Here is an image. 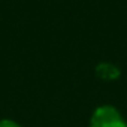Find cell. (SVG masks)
<instances>
[{"label": "cell", "instance_id": "obj_1", "mask_svg": "<svg viewBox=\"0 0 127 127\" xmlns=\"http://www.w3.org/2000/svg\"><path fill=\"white\" fill-rule=\"evenodd\" d=\"M90 127H127V123L115 106L100 105L90 118Z\"/></svg>", "mask_w": 127, "mask_h": 127}, {"label": "cell", "instance_id": "obj_3", "mask_svg": "<svg viewBox=\"0 0 127 127\" xmlns=\"http://www.w3.org/2000/svg\"><path fill=\"white\" fill-rule=\"evenodd\" d=\"M0 127H21V126L17 121H14V120L3 118V120H0Z\"/></svg>", "mask_w": 127, "mask_h": 127}, {"label": "cell", "instance_id": "obj_2", "mask_svg": "<svg viewBox=\"0 0 127 127\" xmlns=\"http://www.w3.org/2000/svg\"><path fill=\"white\" fill-rule=\"evenodd\" d=\"M96 72V76L99 79H103V81H117L120 76H121V70L117 64L111 61H102L96 66L94 69Z\"/></svg>", "mask_w": 127, "mask_h": 127}]
</instances>
